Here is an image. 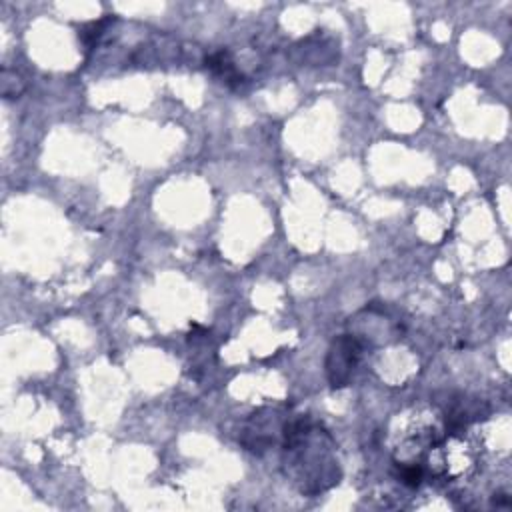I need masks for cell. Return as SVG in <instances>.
<instances>
[{"label":"cell","mask_w":512,"mask_h":512,"mask_svg":"<svg viewBox=\"0 0 512 512\" xmlns=\"http://www.w3.org/2000/svg\"><path fill=\"white\" fill-rule=\"evenodd\" d=\"M362 348V342L354 334H340L332 340L324 360L326 378L332 388H342L350 384L352 374L360 362Z\"/></svg>","instance_id":"5"},{"label":"cell","mask_w":512,"mask_h":512,"mask_svg":"<svg viewBox=\"0 0 512 512\" xmlns=\"http://www.w3.org/2000/svg\"><path fill=\"white\" fill-rule=\"evenodd\" d=\"M428 468L436 478L458 480L468 476L478 462L476 448L462 436V430L450 432L446 438H440L430 452L426 454Z\"/></svg>","instance_id":"3"},{"label":"cell","mask_w":512,"mask_h":512,"mask_svg":"<svg viewBox=\"0 0 512 512\" xmlns=\"http://www.w3.org/2000/svg\"><path fill=\"white\" fill-rule=\"evenodd\" d=\"M204 66L218 78H222L228 86H238L242 82V74L238 72L232 54L228 50H218L206 56Z\"/></svg>","instance_id":"6"},{"label":"cell","mask_w":512,"mask_h":512,"mask_svg":"<svg viewBox=\"0 0 512 512\" xmlns=\"http://www.w3.org/2000/svg\"><path fill=\"white\" fill-rule=\"evenodd\" d=\"M110 22V18H102L98 22H90L88 26L82 28L80 32V40L86 44V48H94V44L98 42V38L102 36L104 32V26Z\"/></svg>","instance_id":"8"},{"label":"cell","mask_w":512,"mask_h":512,"mask_svg":"<svg viewBox=\"0 0 512 512\" xmlns=\"http://www.w3.org/2000/svg\"><path fill=\"white\" fill-rule=\"evenodd\" d=\"M492 506H496V508H508V506H510V500H508V496H506L504 492H498V494H494V498H492Z\"/></svg>","instance_id":"9"},{"label":"cell","mask_w":512,"mask_h":512,"mask_svg":"<svg viewBox=\"0 0 512 512\" xmlns=\"http://www.w3.org/2000/svg\"><path fill=\"white\" fill-rule=\"evenodd\" d=\"M288 416L280 408H262L250 414L240 430V442L246 450L262 454L272 448L274 442L282 440V430Z\"/></svg>","instance_id":"4"},{"label":"cell","mask_w":512,"mask_h":512,"mask_svg":"<svg viewBox=\"0 0 512 512\" xmlns=\"http://www.w3.org/2000/svg\"><path fill=\"white\" fill-rule=\"evenodd\" d=\"M0 86H2V96L4 98H18L26 90V82L16 70L2 68L0 74Z\"/></svg>","instance_id":"7"},{"label":"cell","mask_w":512,"mask_h":512,"mask_svg":"<svg viewBox=\"0 0 512 512\" xmlns=\"http://www.w3.org/2000/svg\"><path fill=\"white\" fill-rule=\"evenodd\" d=\"M440 422L434 412L418 410L408 422H404L392 444L394 464H422V458L440 440Z\"/></svg>","instance_id":"2"},{"label":"cell","mask_w":512,"mask_h":512,"mask_svg":"<svg viewBox=\"0 0 512 512\" xmlns=\"http://www.w3.org/2000/svg\"><path fill=\"white\" fill-rule=\"evenodd\" d=\"M282 470L306 496H316L342 478L332 434L310 416L288 418L282 430Z\"/></svg>","instance_id":"1"}]
</instances>
